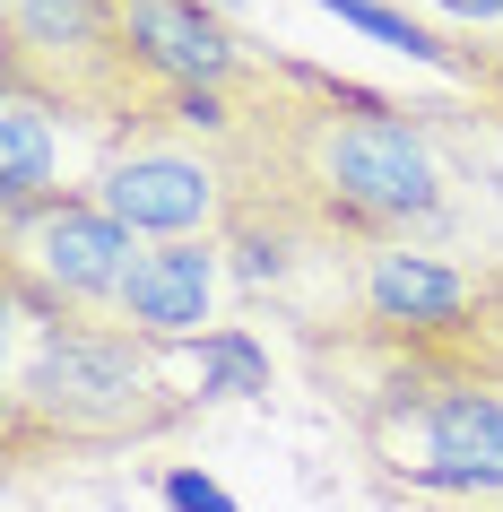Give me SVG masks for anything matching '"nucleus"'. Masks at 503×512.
<instances>
[{"instance_id":"11","label":"nucleus","mask_w":503,"mask_h":512,"mask_svg":"<svg viewBox=\"0 0 503 512\" xmlns=\"http://www.w3.org/2000/svg\"><path fill=\"white\" fill-rule=\"evenodd\" d=\"M451 339H460L469 356H486V365L503 374V261L486 270V296H477V313H469L460 330H451Z\"/></svg>"},{"instance_id":"12","label":"nucleus","mask_w":503,"mask_h":512,"mask_svg":"<svg viewBox=\"0 0 503 512\" xmlns=\"http://www.w3.org/2000/svg\"><path fill=\"white\" fill-rule=\"evenodd\" d=\"M391 512H477V504H391Z\"/></svg>"},{"instance_id":"8","label":"nucleus","mask_w":503,"mask_h":512,"mask_svg":"<svg viewBox=\"0 0 503 512\" xmlns=\"http://www.w3.org/2000/svg\"><path fill=\"white\" fill-rule=\"evenodd\" d=\"M226 278H235L226 243H148L105 322H122L131 339H157V348H191L226 313Z\"/></svg>"},{"instance_id":"6","label":"nucleus","mask_w":503,"mask_h":512,"mask_svg":"<svg viewBox=\"0 0 503 512\" xmlns=\"http://www.w3.org/2000/svg\"><path fill=\"white\" fill-rule=\"evenodd\" d=\"M139 252L148 243L122 217H105L87 191L0 209V296L9 313H35V322H105L113 296L131 287Z\"/></svg>"},{"instance_id":"1","label":"nucleus","mask_w":503,"mask_h":512,"mask_svg":"<svg viewBox=\"0 0 503 512\" xmlns=\"http://www.w3.org/2000/svg\"><path fill=\"white\" fill-rule=\"evenodd\" d=\"M183 113L209 122L235 157V226L460 243L486 261V243L469 235V200H460L469 174L451 157L443 105H408V96L356 87L339 70L261 53L226 87H183Z\"/></svg>"},{"instance_id":"5","label":"nucleus","mask_w":503,"mask_h":512,"mask_svg":"<svg viewBox=\"0 0 503 512\" xmlns=\"http://www.w3.org/2000/svg\"><path fill=\"white\" fill-rule=\"evenodd\" d=\"M105 217H122L139 243H226L243 209V183H235V157H226V139L209 122H191L183 96L157 113V122H139L113 165L96 174L87 191Z\"/></svg>"},{"instance_id":"10","label":"nucleus","mask_w":503,"mask_h":512,"mask_svg":"<svg viewBox=\"0 0 503 512\" xmlns=\"http://www.w3.org/2000/svg\"><path fill=\"white\" fill-rule=\"evenodd\" d=\"M443 70L460 79V96H469V113H477V122H486V131L503 139V44H486V53H451Z\"/></svg>"},{"instance_id":"13","label":"nucleus","mask_w":503,"mask_h":512,"mask_svg":"<svg viewBox=\"0 0 503 512\" xmlns=\"http://www.w3.org/2000/svg\"><path fill=\"white\" fill-rule=\"evenodd\" d=\"M339 9H347V0H339Z\"/></svg>"},{"instance_id":"9","label":"nucleus","mask_w":503,"mask_h":512,"mask_svg":"<svg viewBox=\"0 0 503 512\" xmlns=\"http://www.w3.org/2000/svg\"><path fill=\"white\" fill-rule=\"evenodd\" d=\"M382 9H399V27L425 44V61L503 44V0H382Z\"/></svg>"},{"instance_id":"7","label":"nucleus","mask_w":503,"mask_h":512,"mask_svg":"<svg viewBox=\"0 0 503 512\" xmlns=\"http://www.w3.org/2000/svg\"><path fill=\"white\" fill-rule=\"evenodd\" d=\"M122 139L131 131H113L96 113H70L53 96H27V87H0V209L96 191V174L113 165Z\"/></svg>"},{"instance_id":"2","label":"nucleus","mask_w":503,"mask_h":512,"mask_svg":"<svg viewBox=\"0 0 503 512\" xmlns=\"http://www.w3.org/2000/svg\"><path fill=\"white\" fill-rule=\"evenodd\" d=\"M295 348L391 504L503 512V374L486 356L451 330H313Z\"/></svg>"},{"instance_id":"3","label":"nucleus","mask_w":503,"mask_h":512,"mask_svg":"<svg viewBox=\"0 0 503 512\" xmlns=\"http://www.w3.org/2000/svg\"><path fill=\"white\" fill-rule=\"evenodd\" d=\"M183 348L131 339L122 322H35L9 313V374H0V460L79 469L122 460L183 434L209 408V382H183Z\"/></svg>"},{"instance_id":"4","label":"nucleus","mask_w":503,"mask_h":512,"mask_svg":"<svg viewBox=\"0 0 503 512\" xmlns=\"http://www.w3.org/2000/svg\"><path fill=\"white\" fill-rule=\"evenodd\" d=\"M0 87L53 96L113 131H139L183 96L139 53L131 0H0Z\"/></svg>"}]
</instances>
